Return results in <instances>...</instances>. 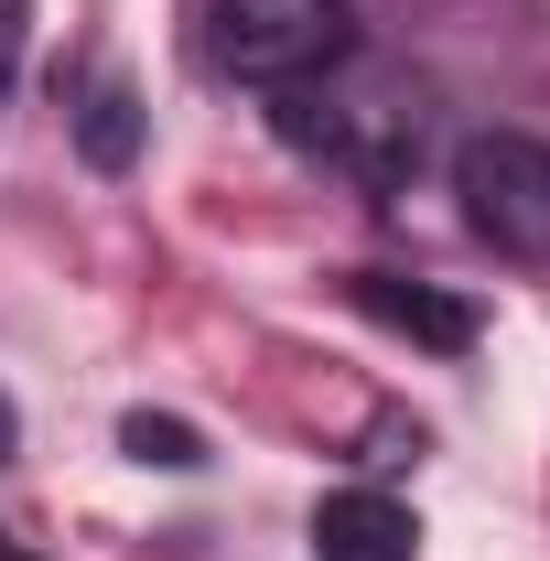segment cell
<instances>
[{
	"instance_id": "cell-2",
	"label": "cell",
	"mask_w": 550,
	"mask_h": 561,
	"mask_svg": "<svg viewBox=\"0 0 550 561\" xmlns=\"http://www.w3.org/2000/svg\"><path fill=\"white\" fill-rule=\"evenodd\" d=\"M454 195L496 260H550V140L529 130H475L454 151Z\"/></svg>"
},
{
	"instance_id": "cell-3",
	"label": "cell",
	"mask_w": 550,
	"mask_h": 561,
	"mask_svg": "<svg viewBox=\"0 0 550 561\" xmlns=\"http://www.w3.org/2000/svg\"><path fill=\"white\" fill-rule=\"evenodd\" d=\"M421 551V518L378 486H345L313 507V561H411Z\"/></svg>"
},
{
	"instance_id": "cell-5",
	"label": "cell",
	"mask_w": 550,
	"mask_h": 561,
	"mask_svg": "<svg viewBox=\"0 0 550 561\" xmlns=\"http://www.w3.org/2000/svg\"><path fill=\"white\" fill-rule=\"evenodd\" d=\"M76 140H87V162H98V173H119V162L140 151V108H130V87H98V98L76 108Z\"/></svg>"
},
{
	"instance_id": "cell-4",
	"label": "cell",
	"mask_w": 550,
	"mask_h": 561,
	"mask_svg": "<svg viewBox=\"0 0 550 561\" xmlns=\"http://www.w3.org/2000/svg\"><path fill=\"white\" fill-rule=\"evenodd\" d=\"M345 291H356V313H378L389 335H421V346H443V356H454V346H475V313H465L454 291H432V280H400V271H356Z\"/></svg>"
},
{
	"instance_id": "cell-1",
	"label": "cell",
	"mask_w": 550,
	"mask_h": 561,
	"mask_svg": "<svg viewBox=\"0 0 550 561\" xmlns=\"http://www.w3.org/2000/svg\"><path fill=\"white\" fill-rule=\"evenodd\" d=\"M216 66L260 98H291V87H324V76L356 55V11L345 0H216Z\"/></svg>"
},
{
	"instance_id": "cell-9",
	"label": "cell",
	"mask_w": 550,
	"mask_h": 561,
	"mask_svg": "<svg viewBox=\"0 0 550 561\" xmlns=\"http://www.w3.org/2000/svg\"><path fill=\"white\" fill-rule=\"evenodd\" d=\"M0 561H33V551H22V540H0Z\"/></svg>"
},
{
	"instance_id": "cell-8",
	"label": "cell",
	"mask_w": 550,
	"mask_h": 561,
	"mask_svg": "<svg viewBox=\"0 0 550 561\" xmlns=\"http://www.w3.org/2000/svg\"><path fill=\"white\" fill-rule=\"evenodd\" d=\"M0 465H11V400H0Z\"/></svg>"
},
{
	"instance_id": "cell-6",
	"label": "cell",
	"mask_w": 550,
	"mask_h": 561,
	"mask_svg": "<svg viewBox=\"0 0 550 561\" xmlns=\"http://www.w3.org/2000/svg\"><path fill=\"white\" fill-rule=\"evenodd\" d=\"M119 443H130L140 465H173V476H184V465H206V443H195L184 421H151V411H130V421H119Z\"/></svg>"
},
{
	"instance_id": "cell-7",
	"label": "cell",
	"mask_w": 550,
	"mask_h": 561,
	"mask_svg": "<svg viewBox=\"0 0 550 561\" xmlns=\"http://www.w3.org/2000/svg\"><path fill=\"white\" fill-rule=\"evenodd\" d=\"M22 11L33 0H0V98H11V66H22Z\"/></svg>"
}]
</instances>
